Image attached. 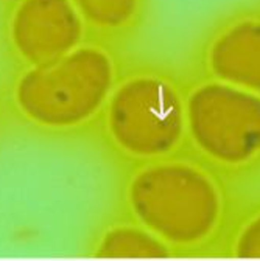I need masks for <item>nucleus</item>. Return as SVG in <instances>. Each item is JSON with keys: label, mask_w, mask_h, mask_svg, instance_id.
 I'll return each mask as SVG.
<instances>
[{"label": "nucleus", "mask_w": 260, "mask_h": 261, "mask_svg": "<svg viewBox=\"0 0 260 261\" xmlns=\"http://www.w3.org/2000/svg\"><path fill=\"white\" fill-rule=\"evenodd\" d=\"M234 190L187 151L119 170L115 205L173 256H210Z\"/></svg>", "instance_id": "f257e3e1"}, {"label": "nucleus", "mask_w": 260, "mask_h": 261, "mask_svg": "<svg viewBox=\"0 0 260 261\" xmlns=\"http://www.w3.org/2000/svg\"><path fill=\"white\" fill-rule=\"evenodd\" d=\"M129 51L86 39L62 58L2 76L11 124L47 142H87Z\"/></svg>", "instance_id": "f03ea898"}, {"label": "nucleus", "mask_w": 260, "mask_h": 261, "mask_svg": "<svg viewBox=\"0 0 260 261\" xmlns=\"http://www.w3.org/2000/svg\"><path fill=\"white\" fill-rule=\"evenodd\" d=\"M87 142L117 170L187 151L182 69L129 58Z\"/></svg>", "instance_id": "7ed1b4c3"}, {"label": "nucleus", "mask_w": 260, "mask_h": 261, "mask_svg": "<svg viewBox=\"0 0 260 261\" xmlns=\"http://www.w3.org/2000/svg\"><path fill=\"white\" fill-rule=\"evenodd\" d=\"M187 152L234 191L260 185V95L182 65Z\"/></svg>", "instance_id": "20e7f679"}, {"label": "nucleus", "mask_w": 260, "mask_h": 261, "mask_svg": "<svg viewBox=\"0 0 260 261\" xmlns=\"http://www.w3.org/2000/svg\"><path fill=\"white\" fill-rule=\"evenodd\" d=\"M86 39L70 0H13L0 7V59L5 70L50 64Z\"/></svg>", "instance_id": "39448f33"}, {"label": "nucleus", "mask_w": 260, "mask_h": 261, "mask_svg": "<svg viewBox=\"0 0 260 261\" xmlns=\"http://www.w3.org/2000/svg\"><path fill=\"white\" fill-rule=\"evenodd\" d=\"M182 67L260 95V0L218 14L203 30Z\"/></svg>", "instance_id": "423d86ee"}, {"label": "nucleus", "mask_w": 260, "mask_h": 261, "mask_svg": "<svg viewBox=\"0 0 260 261\" xmlns=\"http://www.w3.org/2000/svg\"><path fill=\"white\" fill-rule=\"evenodd\" d=\"M89 39L128 51L148 31L154 0H70Z\"/></svg>", "instance_id": "0eeeda50"}, {"label": "nucleus", "mask_w": 260, "mask_h": 261, "mask_svg": "<svg viewBox=\"0 0 260 261\" xmlns=\"http://www.w3.org/2000/svg\"><path fill=\"white\" fill-rule=\"evenodd\" d=\"M93 258H169L172 250L117 205L95 224L86 243Z\"/></svg>", "instance_id": "6e6552de"}, {"label": "nucleus", "mask_w": 260, "mask_h": 261, "mask_svg": "<svg viewBox=\"0 0 260 261\" xmlns=\"http://www.w3.org/2000/svg\"><path fill=\"white\" fill-rule=\"evenodd\" d=\"M210 256L260 258V188L234 191L229 215Z\"/></svg>", "instance_id": "1a4fd4ad"}, {"label": "nucleus", "mask_w": 260, "mask_h": 261, "mask_svg": "<svg viewBox=\"0 0 260 261\" xmlns=\"http://www.w3.org/2000/svg\"><path fill=\"white\" fill-rule=\"evenodd\" d=\"M11 127H13V124H11V118H10V114H8L4 83H2V76H0V142L4 140L5 134Z\"/></svg>", "instance_id": "9d476101"}, {"label": "nucleus", "mask_w": 260, "mask_h": 261, "mask_svg": "<svg viewBox=\"0 0 260 261\" xmlns=\"http://www.w3.org/2000/svg\"><path fill=\"white\" fill-rule=\"evenodd\" d=\"M10 2H13V0H0V7H4V5H7Z\"/></svg>", "instance_id": "9b49d317"}]
</instances>
